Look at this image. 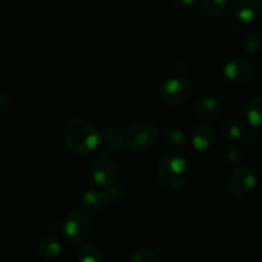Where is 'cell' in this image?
Returning <instances> with one entry per match:
<instances>
[{"label":"cell","instance_id":"4fadbf2b","mask_svg":"<svg viewBox=\"0 0 262 262\" xmlns=\"http://www.w3.org/2000/svg\"><path fill=\"white\" fill-rule=\"evenodd\" d=\"M100 141L104 143L105 148L113 154H123L127 146L124 136L115 128H104L100 133Z\"/></svg>","mask_w":262,"mask_h":262},{"label":"cell","instance_id":"3957f363","mask_svg":"<svg viewBox=\"0 0 262 262\" xmlns=\"http://www.w3.org/2000/svg\"><path fill=\"white\" fill-rule=\"evenodd\" d=\"M158 137V128L154 123L148 120H137L128 127L124 140L132 150L146 151L155 146Z\"/></svg>","mask_w":262,"mask_h":262},{"label":"cell","instance_id":"7c38bea8","mask_svg":"<svg viewBox=\"0 0 262 262\" xmlns=\"http://www.w3.org/2000/svg\"><path fill=\"white\" fill-rule=\"evenodd\" d=\"M107 204H109V197H107L106 191H101V189H89L84 192L81 200L82 207L90 212L101 211Z\"/></svg>","mask_w":262,"mask_h":262},{"label":"cell","instance_id":"cb8c5ba5","mask_svg":"<svg viewBox=\"0 0 262 262\" xmlns=\"http://www.w3.org/2000/svg\"><path fill=\"white\" fill-rule=\"evenodd\" d=\"M177 72H178V74L181 77H186L187 74H189L192 72L191 63L188 60H186V59L181 60L178 63V66H177Z\"/></svg>","mask_w":262,"mask_h":262},{"label":"cell","instance_id":"9c48e42d","mask_svg":"<svg viewBox=\"0 0 262 262\" xmlns=\"http://www.w3.org/2000/svg\"><path fill=\"white\" fill-rule=\"evenodd\" d=\"M196 115L205 122L216 120L224 112V102L215 96H205L197 101Z\"/></svg>","mask_w":262,"mask_h":262},{"label":"cell","instance_id":"ac0fdd59","mask_svg":"<svg viewBox=\"0 0 262 262\" xmlns=\"http://www.w3.org/2000/svg\"><path fill=\"white\" fill-rule=\"evenodd\" d=\"M163 142L171 148H182L186 146L187 137L184 132L178 128H166L161 133Z\"/></svg>","mask_w":262,"mask_h":262},{"label":"cell","instance_id":"ba28073f","mask_svg":"<svg viewBox=\"0 0 262 262\" xmlns=\"http://www.w3.org/2000/svg\"><path fill=\"white\" fill-rule=\"evenodd\" d=\"M253 67L251 61L242 58H235L228 61L224 67V76L232 83H243L251 78Z\"/></svg>","mask_w":262,"mask_h":262},{"label":"cell","instance_id":"8992f818","mask_svg":"<svg viewBox=\"0 0 262 262\" xmlns=\"http://www.w3.org/2000/svg\"><path fill=\"white\" fill-rule=\"evenodd\" d=\"M63 235L68 242L81 243L89 238L92 232V222L86 212L72 211L61 225Z\"/></svg>","mask_w":262,"mask_h":262},{"label":"cell","instance_id":"2e32d148","mask_svg":"<svg viewBox=\"0 0 262 262\" xmlns=\"http://www.w3.org/2000/svg\"><path fill=\"white\" fill-rule=\"evenodd\" d=\"M220 132L227 140H239L246 133V124L237 118H230L220 125Z\"/></svg>","mask_w":262,"mask_h":262},{"label":"cell","instance_id":"277c9868","mask_svg":"<svg viewBox=\"0 0 262 262\" xmlns=\"http://www.w3.org/2000/svg\"><path fill=\"white\" fill-rule=\"evenodd\" d=\"M258 183L257 169L252 165H242L235 169L228 178V192L233 197L243 199L255 191Z\"/></svg>","mask_w":262,"mask_h":262},{"label":"cell","instance_id":"8fae6325","mask_svg":"<svg viewBox=\"0 0 262 262\" xmlns=\"http://www.w3.org/2000/svg\"><path fill=\"white\" fill-rule=\"evenodd\" d=\"M192 145H193L194 150L197 151H205L214 143L215 141V132L214 128L211 125L206 124V123H201L197 124L192 130L191 136Z\"/></svg>","mask_w":262,"mask_h":262},{"label":"cell","instance_id":"e0dca14e","mask_svg":"<svg viewBox=\"0 0 262 262\" xmlns=\"http://www.w3.org/2000/svg\"><path fill=\"white\" fill-rule=\"evenodd\" d=\"M243 51L250 54L258 53L262 46V32L260 30H250L243 35L241 41Z\"/></svg>","mask_w":262,"mask_h":262},{"label":"cell","instance_id":"6da1fadb","mask_svg":"<svg viewBox=\"0 0 262 262\" xmlns=\"http://www.w3.org/2000/svg\"><path fill=\"white\" fill-rule=\"evenodd\" d=\"M63 138L66 145L78 155H91L96 151L100 141V133L89 120L76 118L66 123L63 129Z\"/></svg>","mask_w":262,"mask_h":262},{"label":"cell","instance_id":"7402d4cb","mask_svg":"<svg viewBox=\"0 0 262 262\" xmlns=\"http://www.w3.org/2000/svg\"><path fill=\"white\" fill-rule=\"evenodd\" d=\"M223 156L224 160L228 164H237L239 163L241 159L243 158V152L238 146L232 145V143H227L224 146V151H223Z\"/></svg>","mask_w":262,"mask_h":262},{"label":"cell","instance_id":"484cf974","mask_svg":"<svg viewBox=\"0 0 262 262\" xmlns=\"http://www.w3.org/2000/svg\"><path fill=\"white\" fill-rule=\"evenodd\" d=\"M10 106V97L4 92H0V110H5Z\"/></svg>","mask_w":262,"mask_h":262},{"label":"cell","instance_id":"52a82bcc","mask_svg":"<svg viewBox=\"0 0 262 262\" xmlns=\"http://www.w3.org/2000/svg\"><path fill=\"white\" fill-rule=\"evenodd\" d=\"M90 174L91 178L97 186L110 187L115 184L119 177L118 165L109 156H99L95 159L90 166Z\"/></svg>","mask_w":262,"mask_h":262},{"label":"cell","instance_id":"4316f807","mask_svg":"<svg viewBox=\"0 0 262 262\" xmlns=\"http://www.w3.org/2000/svg\"><path fill=\"white\" fill-rule=\"evenodd\" d=\"M173 3L178 8H183V9H186V8L192 7V5L196 3V0H173Z\"/></svg>","mask_w":262,"mask_h":262},{"label":"cell","instance_id":"ffe728a7","mask_svg":"<svg viewBox=\"0 0 262 262\" xmlns=\"http://www.w3.org/2000/svg\"><path fill=\"white\" fill-rule=\"evenodd\" d=\"M228 0H201V10L207 17H219L225 10Z\"/></svg>","mask_w":262,"mask_h":262},{"label":"cell","instance_id":"9a60e30c","mask_svg":"<svg viewBox=\"0 0 262 262\" xmlns=\"http://www.w3.org/2000/svg\"><path fill=\"white\" fill-rule=\"evenodd\" d=\"M243 114H245L248 124L252 125L253 128L260 127L262 119V97L260 95H256L247 100V102L245 104V109H243Z\"/></svg>","mask_w":262,"mask_h":262},{"label":"cell","instance_id":"5b68a950","mask_svg":"<svg viewBox=\"0 0 262 262\" xmlns=\"http://www.w3.org/2000/svg\"><path fill=\"white\" fill-rule=\"evenodd\" d=\"M159 95L169 105H183L192 96V84L184 77H171L159 87Z\"/></svg>","mask_w":262,"mask_h":262},{"label":"cell","instance_id":"5bb4252c","mask_svg":"<svg viewBox=\"0 0 262 262\" xmlns=\"http://www.w3.org/2000/svg\"><path fill=\"white\" fill-rule=\"evenodd\" d=\"M61 251V242L59 237L54 233H48L41 238L40 243H38L37 252L42 260L49 261L54 260L56 256H59Z\"/></svg>","mask_w":262,"mask_h":262},{"label":"cell","instance_id":"d4e9b609","mask_svg":"<svg viewBox=\"0 0 262 262\" xmlns=\"http://www.w3.org/2000/svg\"><path fill=\"white\" fill-rule=\"evenodd\" d=\"M261 140V133L260 130H258V128H255L253 130H251L250 135H248V141H250L251 143H253V145H257L258 142H260Z\"/></svg>","mask_w":262,"mask_h":262},{"label":"cell","instance_id":"44dd1931","mask_svg":"<svg viewBox=\"0 0 262 262\" xmlns=\"http://www.w3.org/2000/svg\"><path fill=\"white\" fill-rule=\"evenodd\" d=\"M128 262H160V258L155 251L150 248H140L129 256Z\"/></svg>","mask_w":262,"mask_h":262},{"label":"cell","instance_id":"7a4b0ae2","mask_svg":"<svg viewBox=\"0 0 262 262\" xmlns=\"http://www.w3.org/2000/svg\"><path fill=\"white\" fill-rule=\"evenodd\" d=\"M191 168L186 159L176 152L166 154L158 164V178L166 188H179L188 181Z\"/></svg>","mask_w":262,"mask_h":262},{"label":"cell","instance_id":"d6986e66","mask_svg":"<svg viewBox=\"0 0 262 262\" xmlns=\"http://www.w3.org/2000/svg\"><path fill=\"white\" fill-rule=\"evenodd\" d=\"M101 251L94 243H84L78 248V252H77L78 262H101Z\"/></svg>","mask_w":262,"mask_h":262},{"label":"cell","instance_id":"603a6c76","mask_svg":"<svg viewBox=\"0 0 262 262\" xmlns=\"http://www.w3.org/2000/svg\"><path fill=\"white\" fill-rule=\"evenodd\" d=\"M107 197H109V202H117V201H120V200H123V197L125 196V193H127V189L124 188L123 186H110L107 187Z\"/></svg>","mask_w":262,"mask_h":262},{"label":"cell","instance_id":"30bf717a","mask_svg":"<svg viewBox=\"0 0 262 262\" xmlns=\"http://www.w3.org/2000/svg\"><path fill=\"white\" fill-rule=\"evenodd\" d=\"M262 9V0H235L233 5L235 18L241 22L250 23L257 19Z\"/></svg>","mask_w":262,"mask_h":262}]
</instances>
